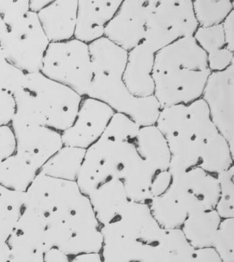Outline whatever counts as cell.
<instances>
[{"mask_svg": "<svg viewBox=\"0 0 234 262\" xmlns=\"http://www.w3.org/2000/svg\"><path fill=\"white\" fill-rule=\"evenodd\" d=\"M140 126L128 116L115 114L101 138L86 150L76 183L89 195L104 183L125 189L131 202L148 203L159 172L139 150Z\"/></svg>", "mask_w": 234, "mask_h": 262, "instance_id": "cell-1", "label": "cell"}, {"mask_svg": "<svg viewBox=\"0 0 234 262\" xmlns=\"http://www.w3.org/2000/svg\"><path fill=\"white\" fill-rule=\"evenodd\" d=\"M155 126L171 154L169 170L199 167L218 175L233 166L234 151L211 121L202 99L161 108Z\"/></svg>", "mask_w": 234, "mask_h": 262, "instance_id": "cell-2", "label": "cell"}, {"mask_svg": "<svg viewBox=\"0 0 234 262\" xmlns=\"http://www.w3.org/2000/svg\"><path fill=\"white\" fill-rule=\"evenodd\" d=\"M198 28L193 0L157 1L144 39L127 54L124 80L131 94L138 97L153 96L155 56L177 40L193 37Z\"/></svg>", "mask_w": 234, "mask_h": 262, "instance_id": "cell-3", "label": "cell"}, {"mask_svg": "<svg viewBox=\"0 0 234 262\" xmlns=\"http://www.w3.org/2000/svg\"><path fill=\"white\" fill-rule=\"evenodd\" d=\"M211 72L205 52L193 37L181 38L155 56L153 96L161 108L201 99Z\"/></svg>", "mask_w": 234, "mask_h": 262, "instance_id": "cell-4", "label": "cell"}, {"mask_svg": "<svg viewBox=\"0 0 234 262\" xmlns=\"http://www.w3.org/2000/svg\"><path fill=\"white\" fill-rule=\"evenodd\" d=\"M94 76L86 96L100 100L140 126L155 125L161 106L154 96H134L124 80L128 52L105 37L89 45Z\"/></svg>", "mask_w": 234, "mask_h": 262, "instance_id": "cell-5", "label": "cell"}, {"mask_svg": "<svg viewBox=\"0 0 234 262\" xmlns=\"http://www.w3.org/2000/svg\"><path fill=\"white\" fill-rule=\"evenodd\" d=\"M104 262H166L164 235L148 203L130 202L102 225Z\"/></svg>", "mask_w": 234, "mask_h": 262, "instance_id": "cell-6", "label": "cell"}, {"mask_svg": "<svg viewBox=\"0 0 234 262\" xmlns=\"http://www.w3.org/2000/svg\"><path fill=\"white\" fill-rule=\"evenodd\" d=\"M13 96L16 118L60 133L73 124L83 98L41 72L26 74L23 85Z\"/></svg>", "mask_w": 234, "mask_h": 262, "instance_id": "cell-7", "label": "cell"}, {"mask_svg": "<svg viewBox=\"0 0 234 262\" xmlns=\"http://www.w3.org/2000/svg\"><path fill=\"white\" fill-rule=\"evenodd\" d=\"M45 217L52 248H57L70 257L101 251L102 225L88 195L82 193L70 208Z\"/></svg>", "mask_w": 234, "mask_h": 262, "instance_id": "cell-8", "label": "cell"}, {"mask_svg": "<svg viewBox=\"0 0 234 262\" xmlns=\"http://www.w3.org/2000/svg\"><path fill=\"white\" fill-rule=\"evenodd\" d=\"M40 72L86 97L94 76L88 44L74 38L50 43Z\"/></svg>", "mask_w": 234, "mask_h": 262, "instance_id": "cell-9", "label": "cell"}, {"mask_svg": "<svg viewBox=\"0 0 234 262\" xmlns=\"http://www.w3.org/2000/svg\"><path fill=\"white\" fill-rule=\"evenodd\" d=\"M50 43L37 14L32 12L7 26L0 40V47L7 59L25 74L41 72Z\"/></svg>", "mask_w": 234, "mask_h": 262, "instance_id": "cell-10", "label": "cell"}, {"mask_svg": "<svg viewBox=\"0 0 234 262\" xmlns=\"http://www.w3.org/2000/svg\"><path fill=\"white\" fill-rule=\"evenodd\" d=\"M170 171V185L164 191L184 214L189 216L215 209L219 195L217 175L199 167Z\"/></svg>", "mask_w": 234, "mask_h": 262, "instance_id": "cell-11", "label": "cell"}, {"mask_svg": "<svg viewBox=\"0 0 234 262\" xmlns=\"http://www.w3.org/2000/svg\"><path fill=\"white\" fill-rule=\"evenodd\" d=\"M157 0H124L105 29L107 38L126 52L143 41Z\"/></svg>", "mask_w": 234, "mask_h": 262, "instance_id": "cell-12", "label": "cell"}, {"mask_svg": "<svg viewBox=\"0 0 234 262\" xmlns=\"http://www.w3.org/2000/svg\"><path fill=\"white\" fill-rule=\"evenodd\" d=\"M201 99L216 128L234 151V64L223 71L211 72Z\"/></svg>", "mask_w": 234, "mask_h": 262, "instance_id": "cell-13", "label": "cell"}, {"mask_svg": "<svg viewBox=\"0 0 234 262\" xmlns=\"http://www.w3.org/2000/svg\"><path fill=\"white\" fill-rule=\"evenodd\" d=\"M16 140V152L20 158L39 171L63 146L61 133L14 116L11 124Z\"/></svg>", "mask_w": 234, "mask_h": 262, "instance_id": "cell-14", "label": "cell"}, {"mask_svg": "<svg viewBox=\"0 0 234 262\" xmlns=\"http://www.w3.org/2000/svg\"><path fill=\"white\" fill-rule=\"evenodd\" d=\"M115 114L104 102L83 97L73 124L61 133L63 146L86 150L101 138Z\"/></svg>", "mask_w": 234, "mask_h": 262, "instance_id": "cell-15", "label": "cell"}, {"mask_svg": "<svg viewBox=\"0 0 234 262\" xmlns=\"http://www.w3.org/2000/svg\"><path fill=\"white\" fill-rule=\"evenodd\" d=\"M81 193L76 181L39 172L26 191V208L46 217L69 209Z\"/></svg>", "mask_w": 234, "mask_h": 262, "instance_id": "cell-16", "label": "cell"}, {"mask_svg": "<svg viewBox=\"0 0 234 262\" xmlns=\"http://www.w3.org/2000/svg\"><path fill=\"white\" fill-rule=\"evenodd\" d=\"M122 0H78L74 39L90 45L104 37Z\"/></svg>", "mask_w": 234, "mask_h": 262, "instance_id": "cell-17", "label": "cell"}, {"mask_svg": "<svg viewBox=\"0 0 234 262\" xmlns=\"http://www.w3.org/2000/svg\"><path fill=\"white\" fill-rule=\"evenodd\" d=\"M77 9L78 0H54L37 13L50 43L74 39Z\"/></svg>", "mask_w": 234, "mask_h": 262, "instance_id": "cell-18", "label": "cell"}, {"mask_svg": "<svg viewBox=\"0 0 234 262\" xmlns=\"http://www.w3.org/2000/svg\"><path fill=\"white\" fill-rule=\"evenodd\" d=\"M7 243L11 249L21 248L45 254L52 249L47 238L46 217L26 208Z\"/></svg>", "mask_w": 234, "mask_h": 262, "instance_id": "cell-19", "label": "cell"}, {"mask_svg": "<svg viewBox=\"0 0 234 262\" xmlns=\"http://www.w3.org/2000/svg\"><path fill=\"white\" fill-rule=\"evenodd\" d=\"M193 37L205 52L211 72L223 71L234 64L233 52L227 48L221 24L208 28L199 27Z\"/></svg>", "mask_w": 234, "mask_h": 262, "instance_id": "cell-20", "label": "cell"}, {"mask_svg": "<svg viewBox=\"0 0 234 262\" xmlns=\"http://www.w3.org/2000/svg\"><path fill=\"white\" fill-rule=\"evenodd\" d=\"M222 219L215 209L189 215L181 230L195 249L211 248Z\"/></svg>", "mask_w": 234, "mask_h": 262, "instance_id": "cell-21", "label": "cell"}, {"mask_svg": "<svg viewBox=\"0 0 234 262\" xmlns=\"http://www.w3.org/2000/svg\"><path fill=\"white\" fill-rule=\"evenodd\" d=\"M141 154L157 172L169 170L171 154L163 135L155 125L140 126L137 136Z\"/></svg>", "mask_w": 234, "mask_h": 262, "instance_id": "cell-22", "label": "cell"}, {"mask_svg": "<svg viewBox=\"0 0 234 262\" xmlns=\"http://www.w3.org/2000/svg\"><path fill=\"white\" fill-rule=\"evenodd\" d=\"M86 150L63 146L41 167L40 173L54 178L76 181Z\"/></svg>", "mask_w": 234, "mask_h": 262, "instance_id": "cell-23", "label": "cell"}, {"mask_svg": "<svg viewBox=\"0 0 234 262\" xmlns=\"http://www.w3.org/2000/svg\"><path fill=\"white\" fill-rule=\"evenodd\" d=\"M26 208V191L0 185V242L7 243L19 217Z\"/></svg>", "mask_w": 234, "mask_h": 262, "instance_id": "cell-24", "label": "cell"}, {"mask_svg": "<svg viewBox=\"0 0 234 262\" xmlns=\"http://www.w3.org/2000/svg\"><path fill=\"white\" fill-rule=\"evenodd\" d=\"M38 173L39 171L15 154L0 163V185L25 192Z\"/></svg>", "mask_w": 234, "mask_h": 262, "instance_id": "cell-25", "label": "cell"}, {"mask_svg": "<svg viewBox=\"0 0 234 262\" xmlns=\"http://www.w3.org/2000/svg\"><path fill=\"white\" fill-rule=\"evenodd\" d=\"M193 9L199 27H211L221 25L234 11V2L232 0H195L193 1Z\"/></svg>", "mask_w": 234, "mask_h": 262, "instance_id": "cell-26", "label": "cell"}, {"mask_svg": "<svg viewBox=\"0 0 234 262\" xmlns=\"http://www.w3.org/2000/svg\"><path fill=\"white\" fill-rule=\"evenodd\" d=\"M234 166L217 175L219 195L215 210L222 219L234 217Z\"/></svg>", "mask_w": 234, "mask_h": 262, "instance_id": "cell-27", "label": "cell"}, {"mask_svg": "<svg viewBox=\"0 0 234 262\" xmlns=\"http://www.w3.org/2000/svg\"><path fill=\"white\" fill-rule=\"evenodd\" d=\"M233 219H222L211 247L223 262H234Z\"/></svg>", "mask_w": 234, "mask_h": 262, "instance_id": "cell-28", "label": "cell"}, {"mask_svg": "<svg viewBox=\"0 0 234 262\" xmlns=\"http://www.w3.org/2000/svg\"><path fill=\"white\" fill-rule=\"evenodd\" d=\"M26 74L12 64L0 47V89L14 95L25 80Z\"/></svg>", "mask_w": 234, "mask_h": 262, "instance_id": "cell-29", "label": "cell"}, {"mask_svg": "<svg viewBox=\"0 0 234 262\" xmlns=\"http://www.w3.org/2000/svg\"><path fill=\"white\" fill-rule=\"evenodd\" d=\"M30 12L29 0H0V16L9 26Z\"/></svg>", "mask_w": 234, "mask_h": 262, "instance_id": "cell-30", "label": "cell"}, {"mask_svg": "<svg viewBox=\"0 0 234 262\" xmlns=\"http://www.w3.org/2000/svg\"><path fill=\"white\" fill-rule=\"evenodd\" d=\"M15 152L16 140L11 125L0 126V163Z\"/></svg>", "mask_w": 234, "mask_h": 262, "instance_id": "cell-31", "label": "cell"}, {"mask_svg": "<svg viewBox=\"0 0 234 262\" xmlns=\"http://www.w3.org/2000/svg\"><path fill=\"white\" fill-rule=\"evenodd\" d=\"M15 112L13 95L0 89V126L11 125Z\"/></svg>", "mask_w": 234, "mask_h": 262, "instance_id": "cell-32", "label": "cell"}, {"mask_svg": "<svg viewBox=\"0 0 234 262\" xmlns=\"http://www.w3.org/2000/svg\"><path fill=\"white\" fill-rule=\"evenodd\" d=\"M9 262H44V253L30 249L15 248L11 249Z\"/></svg>", "mask_w": 234, "mask_h": 262, "instance_id": "cell-33", "label": "cell"}, {"mask_svg": "<svg viewBox=\"0 0 234 262\" xmlns=\"http://www.w3.org/2000/svg\"><path fill=\"white\" fill-rule=\"evenodd\" d=\"M223 35L228 49L234 52V11L221 24Z\"/></svg>", "mask_w": 234, "mask_h": 262, "instance_id": "cell-34", "label": "cell"}, {"mask_svg": "<svg viewBox=\"0 0 234 262\" xmlns=\"http://www.w3.org/2000/svg\"><path fill=\"white\" fill-rule=\"evenodd\" d=\"M191 262H223L212 248L196 249Z\"/></svg>", "mask_w": 234, "mask_h": 262, "instance_id": "cell-35", "label": "cell"}, {"mask_svg": "<svg viewBox=\"0 0 234 262\" xmlns=\"http://www.w3.org/2000/svg\"><path fill=\"white\" fill-rule=\"evenodd\" d=\"M44 262H70V257L54 247L44 254Z\"/></svg>", "mask_w": 234, "mask_h": 262, "instance_id": "cell-36", "label": "cell"}, {"mask_svg": "<svg viewBox=\"0 0 234 262\" xmlns=\"http://www.w3.org/2000/svg\"><path fill=\"white\" fill-rule=\"evenodd\" d=\"M52 3V0H29V10L32 13L37 14Z\"/></svg>", "mask_w": 234, "mask_h": 262, "instance_id": "cell-37", "label": "cell"}, {"mask_svg": "<svg viewBox=\"0 0 234 262\" xmlns=\"http://www.w3.org/2000/svg\"><path fill=\"white\" fill-rule=\"evenodd\" d=\"M11 256V248L7 243L0 242V262H9Z\"/></svg>", "mask_w": 234, "mask_h": 262, "instance_id": "cell-38", "label": "cell"}, {"mask_svg": "<svg viewBox=\"0 0 234 262\" xmlns=\"http://www.w3.org/2000/svg\"><path fill=\"white\" fill-rule=\"evenodd\" d=\"M6 30H7V26L5 25V22L3 21L1 16H0V40L5 35Z\"/></svg>", "mask_w": 234, "mask_h": 262, "instance_id": "cell-39", "label": "cell"}]
</instances>
